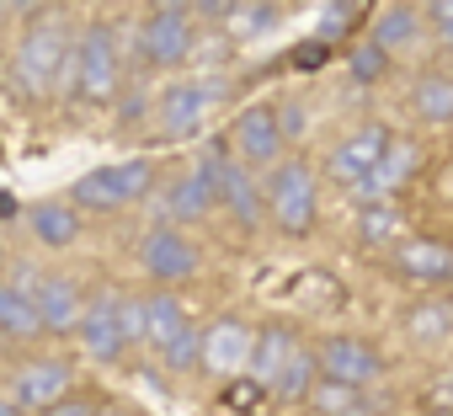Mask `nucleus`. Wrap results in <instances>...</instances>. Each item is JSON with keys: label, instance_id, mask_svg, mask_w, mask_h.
I'll list each match as a JSON object with an SVG mask.
<instances>
[{"label": "nucleus", "instance_id": "nucleus-1", "mask_svg": "<svg viewBox=\"0 0 453 416\" xmlns=\"http://www.w3.org/2000/svg\"><path fill=\"white\" fill-rule=\"evenodd\" d=\"M70 59H75V38L65 17H38L27 22V33L12 49V75L22 96H49L54 86L70 81Z\"/></svg>", "mask_w": 453, "mask_h": 416}, {"label": "nucleus", "instance_id": "nucleus-2", "mask_svg": "<svg viewBox=\"0 0 453 416\" xmlns=\"http://www.w3.org/2000/svg\"><path fill=\"white\" fill-rule=\"evenodd\" d=\"M230 155H235L230 144H208V155H197L192 171H181L176 181H165V192H160V225H192V220H203L208 208L219 203V171H224Z\"/></svg>", "mask_w": 453, "mask_h": 416}, {"label": "nucleus", "instance_id": "nucleus-3", "mask_svg": "<svg viewBox=\"0 0 453 416\" xmlns=\"http://www.w3.org/2000/svg\"><path fill=\"white\" fill-rule=\"evenodd\" d=\"M267 192V214L283 235H310L315 230V214H320V197H315V176L304 160H278L262 181Z\"/></svg>", "mask_w": 453, "mask_h": 416}, {"label": "nucleus", "instance_id": "nucleus-4", "mask_svg": "<svg viewBox=\"0 0 453 416\" xmlns=\"http://www.w3.org/2000/svg\"><path fill=\"white\" fill-rule=\"evenodd\" d=\"M75 96L86 102H112L118 86H123V65H118V38L107 22H91L75 43V59H70V81H65Z\"/></svg>", "mask_w": 453, "mask_h": 416}, {"label": "nucleus", "instance_id": "nucleus-5", "mask_svg": "<svg viewBox=\"0 0 453 416\" xmlns=\"http://www.w3.org/2000/svg\"><path fill=\"white\" fill-rule=\"evenodd\" d=\"M150 187H155V160H112V166L86 171V176L75 181L70 203H75V208H91V214H112V208L139 203Z\"/></svg>", "mask_w": 453, "mask_h": 416}, {"label": "nucleus", "instance_id": "nucleus-6", "mask_svg": "<svg viewBox=\"0 0 453 416\" xmlns=\"http://www.w3.org/2000/svg\"><path fill=\"white\" fill-rule=\"evenodd\" d=\"M283 139H288V134H283V118H278L273 107H262V102H257V107H241L235 123H230V150H235V160H246L251 171H257V166L273 171V166L283 160Z\"/></svg>", "mask_w": 453, "mask_h": 416}, {"label": "nucleus", "instance_id": "nucleus-7", "mask_svg": "<svg viewBox=\"0 0 453 416\" xmlns=\"http://www.w3.org/2000/svg\"><path fill=\"white\" fill-rule=\"evenodd\" d=\"M389 139H395V134H389L384 123H363L357 134H347V139L326 155V176H331L336 187H352V192H357V187L373 176V166L384 160Z\"/></svg>", "mask_w": 453, "mask_h": 416}, {"label": "nucleus", "instance_id": "nucleus-8", "mask_svg": "<svg viewBox=\"0 0 453 416\" xmlns=\"http://www.w3.org/2000/svg\"><path fill=\"white\" fill-rule=\"evenodd\" d=\"M192 54V17L187 12H150L139 27V59L150 70H176Z\"/></svg>", "mask_w": 453, "mask_h": 416}, {"label": "nucleus", "instance_id": "nucleus-9", "mask_svg": "<svg viewBox=\"0 0 453 416\" xmlns=\"http://www.w3.org/2000/svg\"><path fill=\"white\" fill-rule=\"evenodd\" d=\"M139 262H144V273L165 289V283H181V278L197 273V246H192L176 225H155V230L139 241Z\"/></svg>", "mask_w": 453, "mask_h": 416}, {"label": "nucleus", "instance_id": "nucleus-10", "mask_svg": "<svg viewBox=\"0 0 453 416\" xmlns=\"http://www.w3.org/2000/svg\"><path fill=\"white\" fill-rule=\"evenodd\" d=\"M118 304H123V294H118V289H102L96 299H86V315H81L75 342H81V347H86V358H96V363H112V358L128 347Z\"/></svg>", "mask_w": 453, "mask_h": 416}, {"label": "nucleus", "instance_id": "nucleus-11", "mask_svg": "<svg viewBox=\"0 0 453 416\" xmlns=\"http://www.w3.org/2000/svg\"><path fill=\"white\" fill-rule=\"evenodd\" d=\"M208 102H213V86H197V81H176V86H165L160 102H155L160 139H192V134H203Z\"/></svg>", "mask_w": 453, "mask_h": 416}, {"label": "nucleus", "instance_id": "nucleus-12", "mask_svg": "<svg viewBox=\"0 0 453 416\" xmlns=\"http://www.w3.org/2000/svg\"><path fill=\"white\" fill-rule=\"evenodd\" d=\"M315 358H320V379H336V384H352V389H363L384 374V358L357 336H326L315 347Z\"/></svg>", "mask_w": 453, "mask_h": 416}, {"label": "nucleus", "instance_id": "nucleus-13", "mask_svg": "<svg viewBox=\"0 0 453 416\" xmlns=\"http://www.w3.org/2000/svg\"><path fill=\"white\" fill-rule=\"evenodd\" d=\"M70 384H75V368H70L65 358H33V363L17 368L12 400H17L22 411H49V405H59V400L70 395Z\"/></svg>", "mask_w": 453, "mask_h": 416}, {"label": "nucleus", "instance_id": "nucleus-14", "mask_svg": "<svg viewBox=\"0 0 453 416\" xmlns=\"http://www.w3.org/2000/svg\"><path fill=\"white\" fill-rule=\"evenodd\" d=\"M251 347H257V331L235 315H224L208 326V342H203V368L219 374V379H235L251 368Z\"/></svg>", "mask_w": 453, "mask_h": 416}, {"label": "nucleus", "instance_id": "nucleus-15", "mask_svg": "<svg viewBox=\"0 0 453 416\" xmlns=\"http://www.w3.org/2000/svg\"><path fill=\"white\" fill-rule=\"evenodd\" d=\"M405 283H453V246L437 235H405L389 257Z\"/></svg>", "mask_w": 453, "mask_h": 416}, {"label": "nucleus", "instance_id": "nucleus-16", "mask_svg": "<svg viewBox=\"0 0 453 416\" xmlns=\"http://www.w3.org/2000/svg\"><path fill=\"white\" fill-rule=\"evenodd\" d=\"M219 203L230 208V220H235V225H246V230L267 214V192L257 187L251 166H246V160H235V155L224 160V171H219Z\"/></svg>", "mask_w": 453, "mask_h": 416}, {"label": "nucleus", "instance_id": "nucleus-17", "mask_svg": "<svg viewBox=\"0 0 453 416\" xmlns=\"http://www.w3.org/2000/svg\"><path fill=\"white\" fill-rule=\"evenodd\" d=\"M416 166H421V144L416 139H389V150H384V160L373 166V176L357 187L368 203H384L389 192H400L411 176H416Z\"/></svg>", "mask_w": 453, "mask_h": 416}, {"label": "nucleus", "instance_id": "nucleus-18", "mask_svg": "<svg viewBox=\"0 0 453 416\" xmlns=\"http://www.w3.org/2000/svg\"><path fill=\"white\" fill-rule=\"evenodd\" d=\"M38 310H43V326L54 336H75L81 331V315H86L81 283L75 278H43L38 283Z\"/></svg>", "mask_w": 453, "mask_h": 416}, {"label": "nucleus", "instance_id": "nucleus-19", "mask_svg": "<svg viewBox=\"0 0 453 416\" xmlns=\"http://www.w3.org/2000/svg\"><path fill=\"white\" fill-rule=\"evenodd\" d=\"M294 352H299L294 326H283V320L262 326V331H257V347H251V368H246V379H257V384H267V389H273V379L288 368V358H294Z\"/></svg>", "mask_w": 453, "mask_h": 416}, {"label": "nucleus", "instance_id": "nucleus-20", "mask_svg": "<svg viewBox=\"0 0 453 416\" xmlns=\"http://www.w3.org/2000/svg\"><path fill=\"white\" fill-rule=\"evenodd\" d=\"M43 310H38V294L17 289L0 278V336H12V342H27V336H43Z\"/></svg>", "mask_w": 453, "mask_h": 416}, {"label": "nucleus", "instance_id": "nucleus-21", "mask_svg": "<svg viewBox=\"0 0 453 416\" xmlns=\"http://www.w3.org/2000/svg\"><path fill=\"white\" fill-rule=\"evenodd\" d=\"M421 27H426V17L416 12V6H389V12H379L373 17V43L395 59V54H405V49H416V38H421Z\"/></svg>", "mask_w": 453, "mask_h": 416}, {"label": "nucleus", "instance_id": "nucleus-22", "mask_svg": "<svg viewBox=\"0 0 453 416\" xmlns=\"http://www.w3.org/2000/svg\"><path fill=\"white\" fill-rule=\"evenodd\" d=\"M33 235L43 246H54V251L75 246V235H81V208L75 203H38L33 208Z\"/></svg>", "mask_w": 453, "mask_h": 416}, {"label": "nucleus", "instance_id": "nucleus-23", "mask_svg": "<svg viewBox=\"0 0 453 416\" xmlns=\"http://www.w3.org/2000/svg\"><path fill=\"white\" fill-rule=\"evenodd\" d=\"M144 320H150V347L160 352L171 336H181L192 320H187V310H181V299L171 294V289H160V294H144Z\"/></svg>", "mask_w": 453, "mask_h": 416}, {"label": "nucleus", "instance_id": "nucleus-24", "mask_svg": "<svg viewBox=\"0 0 453 416\" xmlns=\"http://www.w3.org/2000/svg\"><path fill=\"white\" fill-rule=\"evenodd\" d=\"M315 384H320V358L299 347V352L288 358V368L273 379V395H278V400H288V405H299V400H310V389H315Z\"/></svg>", "mask_w": 453, "mask_h": 416}, {"label": "nucleus", "instance_id": "nucleus-25", "mask_svg": "<svg viewBox=\"0 0 453 416\" xmlns=\"http://www.w3.org/2000/svg\"><path fill=\"white\" fill-rule=\"evenodd\" d=\"M400 214L389 203H363V214H357V246H400Z\"/></svg>", "mask_w": 453, "mask_h": 416}, {"label": "nucleus", "instance_id": "nucleus-26", "mask_svg": "<svg viewBox=\"0 0 453 416\" xmlns=\"http://www.w3.org/2000/svg\"><path fill=\"white\" fill-rule=\"evenodd\" d=\"M411 107L426 123H453V81L448 75H421L416 91H411Z\"/></svg>", "mask_w": 453, "mask_h": 416}, {"label": "nucleus", "instance_id": "nucleus-27", "mask_svg": "<svg viewBox=\"0 0 453 416\" xmlns=\"http://www.w3.org/2000/svg\"><path fill=\"white\" fill-rule=\"evenodd\" d=\"M315 416H363V389H352V384H336V379H320L315 389H310V400H304Z\"/></svg>", "mask_w": 453, "mask_h": 416}, {"label": "nucleus", "instance_id": "nucleus-28", "mask_svg": "<svg viewBox=\"0 0 453 416\" xmlns=\"http://www.w3.org/2000/svg\"><path fill=\"white\" fill-rule=\"evenodd\" d=\"M203 342H208V331L203 326H187L181 336H171L160 347V363L176 368V374H192V368H203Z\"/></svg>", "mask_w": 453, "mask_h": 416}, {"label": "nucleus", "instance_id": "nucleus-29", "mask_svg": "<svg viewBox=\"0 0 453 416\" xmlns=\"http://www.w3.org/2000/svg\"><path fill=\"white\" fill-rule=\"evenodd\" d=\"M224 22H230L235 38H262L267 27H278V12H273V0H241Z\"/></svg>", "mask_w": 453, "mask_h": 416}, {"label": "nucleus", "instance_id": "nucleus-30", "mask_svg": "<svg viewBox=\"0 0 453 416\" xmlns=\"http://www.w3.org/2000/svg\"><path fill=\"white\" fill-rule=\"evenodd\" d=\"M405 331H411L416 342H442V336L453 331V304H416V310L405 315Z\"/></svg>", "mask_w": 453, "mask_h": 416}, {"label": "nucleus", "instance_id": "nucleus-31", "mask_svg": "<svg viewBox=\"0 0 453 416\" xmlns=\"http://www.w3.org/2000/svg\"><path fill=\"white\" fill-rule=\"evenodd\" d=\"M347 70H352V81H357V86H373V81H384V70H389V54H384L373 38H363V43L347 54Z\"/></svg>", "mask_w": 453, "mask_h": 416}, {"label": "nucleus", "instance_id": "nucleus-32", "mask_svg": "<svg viewBox=\"0 0 453 416\" xmlns=\"http://www.w3.org/2000/svg\"><path fill=\"white\" fill-rule=\"evenodd\" d=\"M118 315H123V336H128V347H134V342H150V320H144V299H134V294H123V304H118Z\"/></svg>", "mask_w": 453, "mask_h": 416}, {"label": "nucleus", "instance_id": "nucleus-33", "mask_svg": "<svg viewBox=\"0 0 453 416\" xmlns=\"http://www.w3.org/2000/svg\"><path fill=\"white\" fill-rule=\"evenodd\" d=\"M43 416H102V405L91 400V395H65L59 405H49Z\"/></svg>", "mask_w": 453, "mask_h": 416}, {"label": "nucleus", "instance_id": "nucleus-34", "mask_svg": "<svg viewBox=\"0 0 453 416\" xmlns=\"http://www.w3.org/2000/svg\"><path fill=\"white\" fill-rule=\"evenodd\" d=\"M326 59H331V43H326V38H315V43H299V49H294V65H299V70H320Z\"/></svg>", "mask_w": 453, "mask_h": 416}, {"label": "nucleus", "instance_id": "nucleus-35", "mask_svg": "<svg viewBox=\"0 0 453 416\" xmlns=\"http://www.w3.org/2000/svg\"><path fill=\"white\" fill-rule=\"evenodd\" d=\"M262 389H267V384H257V379H246V384L235 379V384H230V405H241V411H251V405L262 400Z\"/></svg>", "mask_w": 453, "mask_h": 416}, {"label": "nucleus", "instance_id": "nucleus-36", "mask_svg": "<svg viewBox=\"0 0 453 416\" xmlns=\"http://www.w3.org/2000/svg\"><path fill=\"white\" fill-rule=\"evenodd\" d=\"M192 6H197L203 17H213V22H224V17H230V12L241 6V0H192Z\"/></svg>", "mask_w": 453, "mask_h": 416}, {"label": "nucleus", "instance_id": "nucleus-37", "mask_svg": "<svg viewBox=\"0 0 453 416\" xmlns=\"http://www.w3.org/2000/svg\"><path fill=\"white\" fill-rule=\"evenodd\" d=\"M347 22H352L347 12H326V17H320V38H326V43H331V38H342V33H347Z\"/></svg>", "mask_w": 453, "mask_h": 416}, {"label": "nucleus", "instance_id": "nucleus-38", "mask_svg": "<svg viewBox=\"0 0 453 416\" xmlns=\"http://www.w3.org/2000/svg\"><path fill=\"white\" fill-rule=\"evenodd\" d=\"M426 17H432V22H437V33H442V27L453 22V0H432V12H426Z\"/></svg>", "mask_w": 453, "mask_h": 416}, {"label": "nucleus", "instance_id": "nucleus-39", "mask_svg": "<svg viewBox=\"0 0 453 416\" xmlns=\"http://www.w3.org/2000/svg\"><path fill=\"white\" fill-rule=\"evenodd\" d=\"M283 134H304V107H299V102L283 112Z\"/></svg>", "mask_w": 453, "mask_h": 416}, {"label": "nucleus", "instance_id": "nucleus-40", "mask_svg": "<svg viewBox=\"0 0 453 416\" xmlns=\"http://www.w3.org/2000/svg\"><path fill=\"white\" fill-rule=\"evenodd\" d=\"M192 0H150V12H187Z\"/></svg>", "mask_w": 453, "mask_h": 416}, {"label": "nucleus", "instance_id": "nucleus-41", "mask_svg": "<svg viewBox=\"0 0 453 416\" xmlns=\"http://www.w3.org/2000/svg\"><path fill=\"white\" fill-rule=\"evenodd\" d=\"M12 214H17V197H12V192H0V220H12Z\"/></svg>", "mask_w": 453, "mask_h": 416}, {"label": "nucleus", "instance_id": "nucleus-42", "mask_svg": "<svg viewBox=\"0 0 453 416\" xmlns=\"http://www.w3.org/2000/svg\"><path fill=\"white\" fill-rule=\"evenodd\" d=\"M12 12H22V17H33V6H43V0H6Z\"/></svg>", "mask_w": 453, "mask_h": 416}, {"label": "nucleus", "instance_id": "nucleus-43", "mask_svg": "<svg viewBox=\"0 0 453 416\" xmlns=\"http://www.w3.org/2000/svg\"><path fill=\"white\" fill-rule=\"evenodd\" d=\"M0 416H22V405H17L12 395H0Z\"/></svg>", "mask_w": 453, "mask_h": 416}, {"label": "nucleus", "instance_id": "nucleus-44", "mask_svg": "<svg viewBox=\"0 0 453 416\" xmlns=\"http://www.w3.org/2000/svg\"><path fill=\"white\" fill-rule=\"evenodd\" d=\"M437 38H442V43H448V49H453V22H448V27H442V33H437Z\"/></svg>", "mask_w": 453, "mask_h": 416}, {"label": "nucleus", "instance_id": "nucleus-45", "mask_svg": "<svg viewBox=\"0 0 453 416\" xmlns=\"http://www.w3.org/2000/svg\"><path fill=\"white\" fill-rule=\"evenodd\" d=\"M102 416H128V411H118V405H112V411H102Z\"/></svg>", "mask_w": 453, "mask_h": 416}, {"label": "nucleus", "instance_id": "nucleus-46", "mask_svg": "<svg viewBox=\"0 0 453 416\" xmlns=\"http://www.w3.org/2000/svg\"><path fill=\"white\" fill-rule=\"evenodd\" d=\"M6 12H12V6H6V0H0V17H6Z\"/></svg>", "mask_w": 453, "mask_h": 416}, {"label": "nucleus", "instance_id": "nucleus-47", "mask_svg": "<svg viewBox=\"0 0 453 416\" xmlns=\"http://www.w3.org/2000/svg\"><path fill=\"white\" fill-rule=\"evenodd\" d=\"M0 267H6V246H0Z\"/></svg>", "mask_w": 453, "mask_h": 416}, {"label": "nucleus", "instance_id": "nucleus-48", "mask_svg": "<svg viewBox=\"0 0 453 416\" xmlns=\"http://www.w3.org/2000/svg\"><path fill=\"white\" fill-rule=\"evenodd\" d=\"M432 416H453V411H432Z\"/></svg>", "mask_w": 453, "mask_h": 416}]
</instances>
